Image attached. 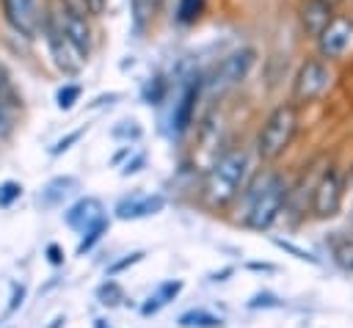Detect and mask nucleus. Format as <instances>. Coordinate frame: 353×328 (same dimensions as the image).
<instances>
[{
	"mask_svg": "<svg viewBox=\"0 0 353 328\" xmlns=\"http://www.w3.org/2000/svg\"><path fill=\"white\" fill-rule=\"evenodd\" d=\"M245 174H248V154L243 149H229L223 152L210 168H207V176H204V187H201V196L210 207H226L243 187L245 182Z\"/></svg>",
	"mask_w": 353,
	"mask_h": 328,
	"instance_id": "f257e3e1",
	"label": "nucleus"
},
{
	"mask_svg": "<svg viewBox=\"0 0 353 328\" xmlns=\"http://www.w3.org/2000/svg\"><path fill=\"white\" fill-rule=\"evenodd\" d=\"M284 201H287V185H284V179L279 174L259 176L254 182L251 193H248V207H245V218H243L245 226L248 229H256V232L268 229L279 218Z\"/></svg>",
	"mask_w": 353,
	"mask_h": 328,
	"instance_id": "f03ea898",
	"label": "nucleus"
},
{
	"mask_svg": "<svg viewBox=\"0 0 353 328\" xmlns=\"http://www.w3.org/2000/svg\"><path fill=\"white\" fill-rule=\"evenodd\" d=\"M295 130H298V107L292 102L273 107L270 116L265 119V124L256 132V154L268 163L281 157L284 149L292 143Z\"/></svg>",
	"mask_w": 353,
	"mask_h": 328,
	"instance_id": "7ed1b4c3",
	"label": "nucleus"
},
{
	"mask_svg": "<svg viewBox=\"0 0 353 328\" xmlns=\"http://www.w3.org/2000/svg\"><path fill=\"white\" fill-rule=\"evenodd\" d=\"M39 28L44 33V41L50 47V55H52V63L58 66V72L63 74H77L83 61L80 55L72 50V44L63 39V30H61V19L55 11H44V17L39 19Z\"/></svg>",
	"mask_w": 353,
	"mask_h": 328,
	"instance_id": "20e7f679",
	"label": "nucleus"
},
{
	"mask_svg": "<svg viewBox=\"0 0 353 328\" xmlns=\"http://www.w3.org/2000/svg\"><path fill=\"white\" fill-rule=\"evenodd\" d=\"M328 85V66L317 58H309L298 66L295 80H292V105L312 102L317 99Z\"/></svg>",
	"mask_w": 353,
	"mask_h": 328,
	"instance_id": "39448f33",
	"label": "nucleus"
},
{
	"mask_svg": "<svg viewBox=\"0 0 353 328\" xmlns=\"http://www.w3.org/2000/svg\"><path fill=\"white\" fill-rule=\"evenodd\" d=\"M342 174L336 168H328L320 182L314 185V196H312V212L317 218H334L342 207Z\"/></svg>",
	"mask_w": 353,
	"mask_h": 328,
	"instance_id": "423d86ee",
	"label": "nucleus"
},
{
	"mask_svg": "<svg viewBox=\"0 0 353 328\" xmlns=\"http://www.w3.org/2000/svg\"><path fill=\"white\" fill-rule=\"evenodd\" d=\"M58 19H61L63 39L72 44V50H74V52L80 55V61L85 63L88 55H91V44H94V33H91V25H88V14L61 8V11H58Z\"/></svg>",
	"mask_w": 353,
	"mask_h": 328,
	"instance_id": "0eeeda50",
	"label": "nucleus"
},
{
	"mask_svg": "<svg viewBox=\"0 0 353 328\" xmlns=\"http://www.w3.org/2000/svg\"><path fill=\"white\" fill-rule=\"evenodd\" d=\"M317 39V50L323 58H339L345 55V50L353 41V22L347 17H331V22L314 36Z\"/></svg>",
	"mask_w": 353,
	"mask_h": 328,
	"instance_id": "6e6552de",
	"label": "nucleus"
},
{
	"mask_svg": "<svg viewBox=\"0 0 353 328\" xmlns=\"http://www.w3.org/2000/svg\"><path fill=\"white\" fill-rule=\"evenodd\" d=\"M3 8V19L8 22V28L22 36V39H33L39 30V11H36V0H0Z\"/></svg>",
	"mask_w": 353,
	"mask_h": 328,
	"instance_id": "1a4fd4ad",
	"label": "nucleus"
},
{
	"mask_svg": "<svg viewBox=\"0 0 353 328\" xmlns=\"http://www.w3.org/2000/svg\"><path fill=\"white\" fill-rule=\"evenodd\" d=\"M254 66V50H248V47H243V50H234L232 55H226L221 63H218V69H215V85L218 88H229V85H237L245 74H248V69Z\"/></svg>",
	"mask_w": 353,
	"mask_h": 328,
	"instance_id": "9d476101",
	"label": "nucleus"
},
{
	"mask_svg": "<svg viewBox=\"0 0 353 328\" xmlns=\"http://www.w3.org/2000/svg\"><path fill=\"white\" fill-rule=\"evenodd\" d=\"M163 207H165V198L160 193H132L116 204V215L121 221H135V218L157 215Z\"/></svg>",
	"mask_w": 353,
	"mask_h": 328,
	"instance_id": "9b49d317",
	"label": "nucleus"
},
{
	"mask_svg": "<svg viewBox=\"0 0 353 328\" xmlns=\"http://www.w3.org/2000/svg\"><path fill=\"white\" fill-rule=\"evenodd\" d=\"M102 218H105V207H102V201L94 198V196H85V198L74 201V204L63 212L66 226L74 229V232H80V234H83L88 226H94L97 221H102Z\"/></svg>",
	"mask_w": 353,
	"mask_h": 328,
	"instance_id": "f8f14e48",
	"label": "nucleus"
},
{
	"mask_svg": "<svg viewBox=\"0 0 353 328\" xmlns=\"http://www.w3.org/2000/svg\"><path fill=\"white\" fill-rule=\"evenodd\" d=\"M298 17H301V25L309 36H317L334 17V6L331 0H301V8H298Z\"/></svg>",
	"mask_w": 353,
	"mask_h": 328,
	"instance_id": "ddd939ff",
	"label": "nucleus"
},
{
	"mask_svg": "<svg viewBox=\"0 0 353 328\" xmlns=\"http://www.w3.org/2000/svg\"><path fill=\"white\" fill-rule=\"evenodd\" d=\"M196 94H199V85H188L185 91H182V96H179V102H176V107H174V132H185L188 130V124H190V119H193V105H196Z\"/></svg>",
	"mask_w": 353,
	"mask_h": 328,
	"instance_id": "4468645a",
	"label": "nucleus"
},
{
	"mask_svg": "<svg viewBox=\"0 0 353 328\" xmlns=\"http://www.w3.org/2000/svg\"><path fill=\"white\" fill-rule=\"evenodd\" d=\"M165 0H130V11H132V25L135 30H143L163 8Z\"/></svg>",
	"mask_w": 353,
	"mask_h": 328,
	"instance_id": "2eb2a0df",
	"label": "nucleus"
},
{
	"mask_svg": "<svg viewBox=\"0 0 353 328\" xmlns=\"http://www.w3.org/2000/svg\"><path fill=\"white\" fill-rule=\"evenodd\" d=\"M77 182L72 179V176H58V179H52L44 190H41V196H39V201L44 204V207H55V204H61L69 193H72V187H74Z\"/></svg>",
	"mask_w": 353,
	"mask_h": 328,
	"instance_id": "dca6fc26",
	"label": "nucleus"
},
{
	"mask_svg": "<svg viewBox=\"0 0 353 328\" xmlns=\"http://www.w3.org/2000/svg\"><path fill=\"white\" fill-rule=\"evenodd\" d=\"M179 325L182 328H221L223 320L210 314V311H204V309H190V311H185L179 317Z\"/></svg>",
	"mask_w": 353,
	"mask_h": 328,
	"instance_id": "f3484780",
	"label": "nucleus"
},
{
	"mask_svg": "<svg viewBox=\"0 0 353 328\" xmlns=\"http://www.w3.org/2000/svg\"><path fill=\"white\" fill-rule=\"evenodd\" d=\"M182 289V281H168V284H163L152 298H149V303H143V314H154L157 309H163L168 300H174V295Z\"/></svg>",
	"mask_w": 353,
	"mask_h": 328,
	"instance_id": "a211bd4d",
	"label": "nucleus"
},
{
	"mask_svg": "<svg viewBox=\"0 0 353 328\" xmlns=\"http://www.w3.org/2000/svg\"><path fill=\"white\" fill-rule=\"evenodd\" d=\"M0 105L11 113L14 107H22V96L17 94V88H14V83H11V77H8V72L3 69V63H0Z\"/></svg>",
	"mask_w": 353,
	"mask_h": 328,
	"instance_id": "6ab92c4d",
	"label": "nucleus"
},
{
	"mask_svg": "<svg viewBox=\"0 0 353 328\" xmlns=\"http://www.w3.org/2000/svg\"><path fill=\"white\" fill-rule=\"evenodd\" d=\"M80 85L77 83H63L58 91H55V105H58V110H72L74 107V102L80 99Z\"/></svg>",
	"mask_w": 353,
	"mask_h": 328,
	"instance_id": "aec40b11",
	"label": "nucleus"
},
{
	"mask_svg": "<svg viewBox=\"0 0 353 328\" xmlns=\"http://www.w3.org/2000/svg\"><path fill=\"white\" fill-rule=\"evenodd\" d=\"M105 229H108V218H102V221H97L94 226H88V229L83 232V240H80V245H77V254L91 251V248L99 243V237L105 234Z\"/></svg>",
	"mask_w": 353,
	"mask_h": 328,
	"instance_id": "412c9836",
	"label": "nucleus"
},
{
	"mask_svg": "<svg viewBox=\"0 0 353 328\" xmlns=\"http://www.w3.org/2000/svg\"><path fill=\"white\" fill-rule=\"evenodd\" d=\"M201 8H204V0H179V6H176V19L179 22H196L199 19V14H201Z\"/></svg>",
	"mask_w": 353,
	"mask_h": 328,
	"instance_id": "4be33fe9",
	"label": "nucleus"
},
{
	"mask_svg": "<svg viewBox=\"0 0 353 328\" xmlns=\"http://www.w3.org/2000/svg\"><path fill=\"white\" fill-rule=\"evenodd\" d=\"M99 303H105V306H116V303H121L124 300V292H121V287L113 281V278H108L102 287H99Z\"/></svg>",
	"mask_w": 353,
	"mask_h": 328,
	"instance_id": "5701e85b",
	"label": "nucleus"
},
{
	"mask_svg": "<svg viewBox=\"0 0 353 328\" xmlns=\"http://www.w3.org/2000/svg\"><path fill=\"white\" fill-rule=\"evenodd\" d=\"M19 196H22V185H19V182H14V179L0 182V207H3V209L11 207Z\"/></svg>",
	"mask_w": 353,
	"mask_h": 328,
	"instance_id": "b1692460",
	"label": "nucleus"
},
{
	"mask_svg": "<svg viewBox=\"0 0 353 328\" xmlns=\"http://www.w3.org/2000/svg\"><path fill=\"white\" fill-rule=\"evenodd\" d=\"M334 256H336V262H339L342 267L353 270V240L347 237V240L334 243Z\"/></svg>",
	"mask_w": 353,
	"mask_h": 328,
	"instance_id": "393cba45",
	"label": "nucleus"
},
{
	"mask_svg": "<svg viewBox=\"0 0 353 328\" xmlns=\"http://www.w3.org/2000/svg\"><path fill=\"white\" fill-rule=\"evenodd\" d=\"M83 132H85V127H80V130H72L69 135H63L61 141H55V143H52V149H50V154H61V152H66V149H72V143H77V141L83 138Z\"/></svg>",
	"mask_w": 353,
	"mask_h": 328,
	"instance_id": "a878e982",
	"label": "nucleus"
},
{
	"mask_svg": "<svg viewBox=\"0 0 353 328\" xmlns=\"http://www.w3.org/2000/svg\"><path fill=\"white\" fill-rule=\"evenodd\" d=\"M108 3H110V0H83L88 17H102V14L108 11Z\"/></svg>",
	"mask_w": 353,
	"mask_h": 328,
	"instance_id": "bb28decb",
	"label": "nucleus"
},
{
	"mask_svg": "<svg viewBox=\"0 0 353 328\" xmlns=\"http://www.w3.org/2000/svg\"><path fill=\"white\" fill-rule=\"evenodd\" d=\"M141 256H143L141 251H135V254H127V259H121V262H116V265H110V270H108V273H110V276H116V273H121L124 267H130V265H135V262H138Z\"/></svg>",
	"mask_w": 353,
	"mask_h": 328,
	"instance_id": "cd10ccee",
	"label": "nucleus"
},
{
	"mask_svg": "<svg viewBox=\"0 0 353 328\" xmlns=\"http://www.w3.org/2000/svg\"><path fill=\"white\" fill-rule=\"evenodd\" d=\"M11 127H14V124H11V113L0 105V138H8V135H11Z\"/></svg>",
	"mask_w": 353,
	"mask_h": 328,
	"instance_id": "c85d7f7f",
	"label": "nucleus"
},
{
	"mask_svg": "<svg viewBox=\"0 0 353 328\" xmlns=\"http://www.w3.org/2000/svg\"><path fill=\"white\" fill-rule=\"evenodd\" d=\"M127 124H130V127H116L113 135H116V138H121V135H132V138H138V135H141L138 124H135V121H127Z\"/></svg>",
	"mask_w": 353,
	"mask_h": 328,
	"instance_id": "c756f323",
	"label": "nucleus"
},
{
	"mask_svg": "<svg viewBox=\"0 0 353 328\" xmlns=\"http://www.w3.org/2000/svg\"><path fill=\"white\" fill-rule=\"evenodd\" d=\"M116 99H121V94H116V91H113V94H102V96L94 99V107H99V105H105V102L110 105V102H116Z\"/></svg>",
	"mask_w": 353,
	"mask_h": 328,
	"instance_id": "7c9ffc66",
	"label": "nucleus"
},
{
	"mask_svg": "<svg viewBox=\"0 0 353 328\" xmlns=\"http://www.w3.org/2000/svg\"><path fill=\"white\" fill-rule=\"evenodd\" d=\"M47 256H50V262H52V265H61V262H63V256H61V248H58V245H47Z\"/></svg>",
	"mask_w": 353,
	"mask_h": 328,
	"instance_id": "2f4dec72",
	"label": "nucleus"
}]
</instances>
